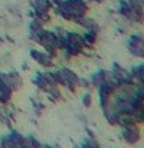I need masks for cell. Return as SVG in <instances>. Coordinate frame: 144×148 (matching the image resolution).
I'll return each mask as SVG.
<instances>
[{
    "label": "cell",
    "mask_w": 144,
    "mask_h": 148,
    "mask_svg": "<svg viewBox=\"0 0 144 148\" xmlns=\"http://www.w3.org/2000/svg\"><path fill=\"white\" fill-rule=\"evenodd\" d=\"M123 138L126 140H128L130 143H134L139 139V134H138V130L134 129V127H128L126 129V131L123 132Z\"/></svg>",
    "instance_id": "obj_1"
}]
</instances>
